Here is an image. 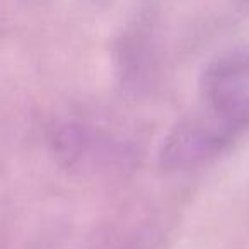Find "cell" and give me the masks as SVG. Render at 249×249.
<instances>
[{
  "instance_id": "6da1fadb",
  "label": "cell",
  "mask_w": 249,
  "mask_h": 249,
  "mask_svg": "<svg viewBox=\"0 0 249 249\" xmlns=\"http://www.w3.org/2000/svg\"><path fill=\"white\" fill-rule=\"evenodd\" d=\"M201 116L231 139L249 126V52H235L210 63L201 79Z\"/></svg>"
}]
</instances>
